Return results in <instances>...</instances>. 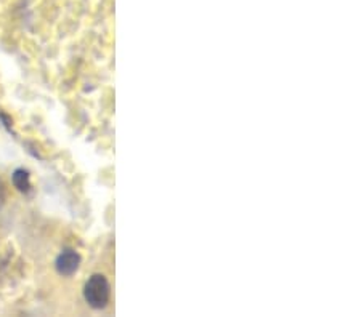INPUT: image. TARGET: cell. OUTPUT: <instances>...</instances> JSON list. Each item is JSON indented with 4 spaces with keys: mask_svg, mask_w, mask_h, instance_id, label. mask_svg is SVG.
<instances>
[{
    "mask_svg": "<svg viewBox=\"0 0 361 317\" xmlns=\"http://www.w3.org/2000/svg\"><path fill=\"white\" fill-rule=\"evenodd\" d=\"M13 184L15 188L21 191V192H27L31 189V180H29V173L26 172V170L18 168L15 170L13 173Z\"/></svg>",
    "mask_w": 361,
    "mask_h": 317,
    "instance_id": "3957f363",
    "label": "cell"
},
{
    "mask_svg": "<svg viewBox=\"0 0 361 317\" xmlns=\"http://www.w3.org/2000/svg\"><path fill=\"white\" fill-rule=\"evenodd\" d=\"M79 264H81V257L72 248H65L55 262L56 271L61 276H72L79 269Z\"/></svg>",
    "mask_w": 361,
    "mask_h": 317,
    "instance_id": "7a4b0ae2",
    "label": "cell"
},
{
    "mask_svg": "<svg viewBox=\"0 0 361 317\" xmlns=\"http://www.w3.org/2000/svg\"><path fill=\"white\" fill-rule=\"evenodd\" d=\"M111 297V287L108 279L103 274H93L86 282L84 287V298L88 303V306L93 309H103L108 306Z\"/></svg>",
    "mask_w": 361,
    "mask_h": 317,
    "instance_id": "6da1fadb",
    "label": "cell"
}]
</instances>
